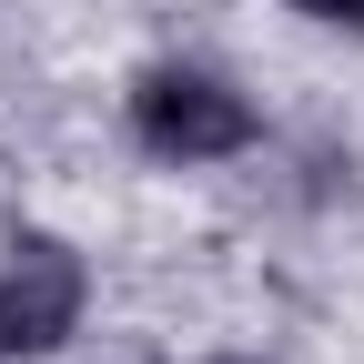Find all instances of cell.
Returning <instances> with one entry per match:
<instances>
[{
    "instance_id": "2",
    "label": "cell",
    "mask_w": 364,
    "mask_h": 364,
    "mask_svg": "<svg viewBox=\"0 0 364 364\" xmlns=\"http://www.w3.org/2000/svg\"><path fill=\"white\" fill-rule=\"evenodd\" d=\"M81 304H91V273H81V253L61 233H21L11 253H0V354L71 344Z\"/></svg>"
},
{
    "instance_id": "1",
    "label": "cell",
    "mask_w": 364,
    "mask_h": 364,
    "mask_svg": "<svg viewBox=\"0 0 364 364\" xmlns=\"http://www.w3.org/2000/svg\"><path fill=\"white\" fill-rule=\"evenodd\" d=\"M132 142L162 152V162H223L253 142V102L223 71H193V61H162L132 81Z\"/></svg>"
},
{
    "instance_id": "3",
    "label": "cell",
    "mask_w": 364,
    "mask_h": 364,
    "mask_svg": "<svg viewBox=\"0 0 364 364\" xmlns=\"http://www.w3.org/2000/svg\"><path fill=\"white\" fill-rule=\"evenodd\" d=\"M304 21H324V31H364V0H294Z\"/></svg>"
}]
</instances>
